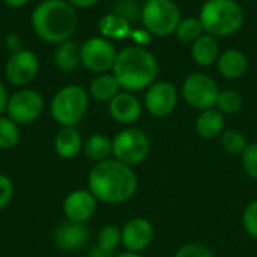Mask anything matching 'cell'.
Instances as JSON below:
<instances>
[{
    "label": "cell",
    "mask_w": 257,
    "mask_h": 257,
    "mask_svg": "<svg viewBox=\"0 0 257 257\" xmlns=\"http://www.w3.org/2000/svg\"><path fill=\"white\" fill-rule=\"evenodd\" d=\"M87 190L105 205L130 202L139 190V176L130 167L114 158L95 163L87 173Z\"/></svg>",
    "instance_id": "obj_1"
},
{
    "label": "cell",
    "mask_w": 257,
    "mask_h": 257,
    "mask_svg": "<svg viewBox=\"0 0 257 257\" xmlns=\"http://www.w3.org/2000/svg\"><path fill=\"white\" fill-rule=\"evenodd\" d=\"M158 68V60L152 51L142 45H133L117 53L111 72L122 90L137 93L157 81Z\"/></svg>",
    "instance_id": "obj_2"
},
{
    "label": "cell",
    "mask_w": 257,
    "mask_h": 257,
    "mask_svg": "<svg viewBox=\"0 0 257 257\" xmlns=\"http://www.w3.org/2000/svg\"><path fill=\"white\" fill-rule=\"evenodd\" d=\"M30 21L42 41L57 45L72 38L78 26V15L66 0H44L33 9Z\"/></svg>",
    "instance_id": "obj_3"
},
{
    "label": "cell",
    "mask_w": 257,
    "mask_h": 257,
    "mask_svg": "<svg viewBox=\"0 0 257 257\" xmlns=\"http://www.w3.org/2000/svg\"><path fill=\"white\" fill-rule=\"evenodd\" d=\"M205 33L214 38L235 35L244 24L245 14L236 0H206L199 12Z\"/></svg>",
    "instance_id": "obj_4"
},
{
    "label": "cell",
    "mask_w": 257,
    "mask_h": 257,
    "mask_svg": "<svg viewBox=\"0 0 257 257\" xmlns=\"http://www.w3.org/2000/svg\"><path fill=\"white\" fill-rule=\"evenodd\" d=\"M89 92L78 84L63 86L50 101L53 120L60 126L78 125L89 110Z\"/></svg>",
    "instance_id": "obj_5"
},
{
    "label": "cell",
    "mask_w": 257,
    "mask_h": 257,
    "mask_svg": "<svg viewBox=\"0 0 257 257\" xmlns=\"http://www.w3.org/2000/svg\"><path fill=\"white\" fill-rule=\"evenodd\" d=\"M113 142V158L136 167L143 164L151 154V139L146 131L137 126H125L114 134Z\"/></svg>",
    "instance_id": "obj_6"
},
{
    "label": "cell",
    "mask_w": 257,
    "mask_h": 257,
    "mask_svg": "<svg viewBox=\"0 0 257 257\" xmlns=\"http://www.w3.org/2000/svg\"><path fill=\"white\" fill-rule=\"evenodd\" d=\"M143 27L154 36L167 38L175 35L182 20L181 9L173 0H149L140 9Z\"/></svg>",
    "instance_id": "obj_7"
},
{
    "label": "cell",
    "mask_w": 257,
    "mask_h": 257,
    "mask_svg": "<svg viewBox=\"0 0 257 257\" xmlns=\"http://www.w3.org/2000/svg\"><path fill=\"white\" fill-rule=\"evenodd\" d=\"M181 95L191 108L203 111L215 107L220 87L211 75L205 72H194L184 80Z\"/></svg>",
    "instance_id": "obj_8"
},
{
    "label": "cell",
    "mask_w": 257,
    "mask_h": 257,
    "mask_svg": "<svg viewBox=\"0 0 257 257\" xmlns=\"http://www.w3.org/2000/svg\"><path fill=\"white\" fill-rule=\"evenodd\" d=\"M45 108V101L38 90L23 87L8 99L6 116L18 125H29L38 120Z\"/></svg>",
    "instance_id": "obj_9"
},
{
    "label": "cell",
    "mask_w": 257,
    "mask_h": 257,
    "mask_svg": "<svg viewBox=\"0 0 257 257\" xmlns=\"http://www.w3.org/2000/svg\"><path fill=\"white\" fill-rule=\"evenodd\" d=\"M117 51L110 39L104 36H93L81 45V65L93 72L104 74L113 69Z\"/></svg>",
    "instance_id": "obj_10"
},
{
    "label": "cell",
    "mask_w": 257,
    "mask_h": 257,
    "mask_svg": "<svg viewBox=\"0 0 257 257\" xmlns=\"http://www.w3.org/2000/svg\"><path fill=\"white\" fill-rule=\"evenodd\" d=\"M179 92L178 89L166 80L155 81L145 90L143 107L154 117H167L178 107Z\"/></svg>",
    "instance_id": "obj_11"
},
{
    "label": "cell",
    "mask_w": 257,
    "mask_h": 257,
    "mask_svg": "<svg viewBox=\"0 0 257 257\" xmlns=\"http://www.w3.org/2000/svg\"><path fill=\"white\" fill-rule=\"evenodd\" d=\"M39 72V59L38 56L23 48L17 53H11L9 59L5 65V75L6 80L18 87H24L30 84Z\"/></svg>",
    "instance_id": "obj_12"
},
{
    "label": "cell",
    "mask_w": 257,
    "mask_h": 257,
    "mask_svg": "<svg viewBox=\"0 0 257 257\" xmlns=\"http://www.w3.org/2000/svg\"><path fill=\"white\" fill-rule=\"evenodd\" d=\"M122 247L125 251L143 253L151 247L155 238L154 224L146 217H133L120 227Z\"/></svg>",
    "instance_id": "obj_13"
},
{
    "label": "cell",
    "mask_w": 257,
    "mask_h": 257,
    "mask_svg": "<svg viewBox=\"0 0 257 257\" xmlns=\"http://www.w3.org/2000/svg\"><path fill=\"white\" fill-rule=\"evenodd\" d=\"M98 200L87 188H78L68 193L63 199L62 209L68 221L86 224L98 209Z\"/></svg>",
    "instance_id": "obj_14"
},
{
    "label": "cell",
    "mask_w": 257,
    "mask_h": 257,
    "mask_svg": "<svg viewBox=\"0 0 257 257\" xmlns=\"http://www.w3.org/2000/svg\"><path fill=\"white\" fill-rule=\"evenodd\" d=\"M143 110V102L136 96V93L126 90H120L108 102V113L111 119L125 126L134 125L142 117Z\"/></svg>",
    "instance_id": "obj_15"
},
{
    "label": "cell",
    "mask_w": 257,
    "mask_h": 257,
    "mask_svg": "<svg viewBox=\"0 0 257 257\" xmlns=\"http://www.w3.org/2000/svg\"><path fill=\"white\" fill-rule=\"evenodd\" d=\"M90 239V230L83 223L63 221L53 232V242L62 251H78Z\"/></svg>",
    "instance_id": "obj_16"
},
{
    "label": "cell",
    "mask_w": 257,
    "mask_h": 257,
    "mask_svg": "<svg viewBox=\"0 0 257 257\" xmlns=\"http://www.w3.org/2000/svg\"><path fill=\"white\" fill-rule=\"evenodd\" d=\"M83 137L75 126H62L53 140L54 152L62 160H74L83 152Z\"/></svg>",
    "instance_id": "obj_17"
},
{
    "label": "cell",
    "mask_w": 257,
    "mask_h": 257,
    "mask_svg": "<svg viewBox=\"0 0 257 257\" xmlns=\"http://www.w3.org/2000/svg\"><path fill=\"white\" fill-rule=\"evenodd\" d=\"M226 130V117L218 108H208L199 111L194 120V131L203 140H215L220 139L223 131Z\"/></svg>",
    "instance_id": "obj_18"
},
{
    "label": "cell",
    "mask_w": 257,
    "mask_h": 257,
    "mask_svg": "<svg viewBox=\"0 0 257 257\" xmlns=\"http://www.w3.org/2000/svg\"><path fill=\"white\" fill-rule=\"evenodd\" d=\"M217 69L226 80H238L248 71V57L236 48H229L220 53Z\"/></svg>",
    "instance_id": "obj_19"
},
{
    "label": "cell",
    "mask_w": 257,
    "mask_h": 257,
    "mask_svg": "<svg viewBox=\"0 0 257 257\" xmlns=\"http://www.w3.org/2000/svg\"><path fill=\"white\" fill-rule=\"evenodd\" d=\"M54 66L62 72H74L81 65V45L74 39L57 44L53 53Z\"/></svg>",
    "instance_id": "obj_20"
},
{
    "label": "cell",
    "mask_w": 257,
    "mask_h": 257,
    "mask_svg": "<svg viewBox=\"0 0 257 257\" xmlns=\"http://www.w3.org/2000/svg\"><path fill=\"white\" fill-rule=\"evenodd\" d=\"M220 47L217 38L203 33L199 39L191 44V57L199 66H211L217 63L220 57Z\"/></svg>",
    "instance_id": "obj_21"
},
{
    "label": "cell",
    "mask_w": 257,
    "mask_h": 257,
    "mask_svg": "<svg viewBox=\"0 0 257 257\" xmlns=\"http://www.w3.org/2000/svg\"><path fill=\"white\" fill-rule=\"evenodd\" d=\"M83 154L93 164L105 161L108 158H113V142L108 136L102 133L90 134L83 143Z\"/></svg>",
    "instance_id": "obj_22"
},
{
    "label": "cell",
    "mask_w": 257,
    "mask_h": 257,
    "mask_svg": "<svg viewBox=\"0 0 257 257\" xmlns=\"http://www.w3.org/2000/svg\"><path fill=\"white\" fill-rule=\"evenodd\" d=\"M120 86L113 72L96 74L89 86V96L99 102H110L119 92Z\"/></svg>",
    "instance_id": "obj_23"
},
{
    "label": "cell",
    "mask_w": 257,
    "mask_h": 257,
    "mask_svg": "<svg viewBox=\"0 0 257 257\" xmlns=\"http://www.w3.org/2000/svg\"><path fill=\"white\" fill-rule=\"evenodd\" d=\"M99 33L107 39H125L131 36V23L119 14L108 12L101 17L98 23Z\"/></svg>",
    "instance_id": "obj_24"
},
{
    "label": "cell",
    "mask_w": 257,
    "mask_h": 257,
    "mask_svg": "<svg viewBox=\"0 0 257 257\" xmlns=\"http://www.w3.org/2000/svg\"><path fill=\"white\" fill-rule=\"evenodd\" d=\"M218 140H220L221 149L229 155H238L239 157L245 151V148L248 146L247 136L236 128L224 130Z\"/></svg>",
    "instance_id": "obj_25"
},
{
    "label": "cell",
    "mask_w": 257,
    "mask_h": 257,
    "mask_svg": "<svg viewBox=\"0 0 257 257\" xmlns=\"http://www.w3.org/2000/svg\"><path fill=\"white\" fill-rule=\"evenodd\" d=\"M96 247L108 251L116 253L119 247H122V232L120 227L116 224H105L96 233Z\"/></svg>",
    "instance_id": "obj_26"
},
{
    "label": "cell",
    "mask_w": 257,
    "mask_h": 257,
    "mask_svg": "<svg viewBox=\"0 0 257 257\" xmlns=\"http://www.w3.org/2000/svg\"><path fill=\"white\" fill-rule=\"evenodd\" d=\"M205 33V29L202 26V21L199 17H185L178 24L175 35L181 42L193 44L196 39H199Z\"/></svg>",
    "instance_id": "obj_27"
},
{
    "label": "cell",
    "mask_w": 257,
    "mask_h": 257,
    "mask_svg": "<svg viewBox=\"0 0 257 257\" xmlns=\"http://www.w3.org/2000/svg\"><path fill=\"white\" fill-rule=\"evenodd\" d=\"M244 105V98L238 90L233 89H224L220 90L215 108H218L224 116L226 114H236Z\"/></svg>",
    "instance_id": "obj_28"
},
{
    "label": "cell",
    "mask_w": 257,
    "mask_h": 257,
    "mask_svg": "<svg viewBox=\"0 0 257 257\" xmlns=\"http://www.w3.org/2000/svg\"><path fill=\"white\" fill-rule=\"evenodd\" d=\"M21 137L20 125L8 116H0V149H12Z\"/></svg>",
    "instance_id": "obj_29"
},
{
    "label": "cell",
    "mask_w": 257,
    "mask_h": 257,
    "mask_svg": "<svg viewBox=\"0 0 257 257\" xmlns=\"http://www.w3.org/2000/svg\"><path fill=\"white\" fill-rule=\"evenodd\" d=\"M173 257H215L212 248L203 242L191 241L182 244L176 251Z\"/></svg>",
    "instance_id": "obj_30"
},
{
    "label": "cell",
    "mask_w": 257,
    "mask_h": 257,
    "mask_svg": "<svg viewBox=\"0 0 257 257\" xmlns=\"http://www.w3.org/2000/svg\"><path fill=\"white\" fill-rule=\"evenodd\" d=\"M239 160L244 173L248 178L257 181V142L248 143L245 151L239 155Z\"/></svg>",
    "instance_id": "obj_31"
},
{
    "label": "cell",
    "mask_w": 257,
    "mask_h": 257,
    "mask_svg": "<svg viewBox=\"0 0 257 257\" xmlns=\"http://www.w3.org/2000/svg\"><path fill=\"white\" fill-rule=\"evenodd\" d=\"M241 223L245 233L257 241V199L245 205L241 215Z\"/></svg>",
    "instance_id": "obj_32"
},
{
    "label": "cell",
    "mask_w": 257,
    "mask_h": 257,
    "mask_svg": "<svg viewBox=\"0 0 257 257\" xmlns=\"http://www.w3.org/2000/svg\"><path fill=\"white\" fill-rule=\"evenodd\" d=\"M111 12L122 15V17L126 18L130 23H131L136 17L140 15V11H139V8L136 6V3H134L133 0H117V2L114 3V6H113V11H111Z\"/></svg>",
    "instance_id": "obj_33"
},
{
    "label": "cell",
    "mask_w": 257,
    "mask_h": 257,
    "mask_svg": "<svg viewBox=\"0 0 257 257\" xmlns=\"http://www.w3.org/2000/svg\"><path fill=\"white\" fill-rule=\"evenodd\" d=\"M12 197H14V182L8 175L0 173V212L11 203Z\"/></svg>",
    "instance_id": "obj_34"
},
{
    "label": "cell",
    "mask_w": 257,
    "mask_h": 257,
    "mask_svg": "<svg viewBox=\"0 0 257 257\" xmlns=\"http://www.w3.org/2000/svg\"><path fill=\"white\" fill-rule=\"evenodd\" d=\"M5 45H6V48H8L11 53H17V51H20V50L24 48V47H23V39L20 38L18 33H14V32L6 35V38H5Z\"/></svg>",
    "instance_id": "obj_35"
},
{
    "label": "cell",
    "mask_w": 257,
    "mask_h": 257,
    "mask_svg": "<svg viewBox=\"0 0 257 257\" xmlns=\"http://www.w3.org/2000/svg\"><path fill=\"white\" fill-rule=\"evenodd\" d=\"M131 38L137 42V45L145 47V44H148L151 41V33L145 29V30H133Z\"/></svg>",
    "instance_id": "obj_36"
},
{
    "label": "cell",
    "mask_w": 257,
    "mask_h": 257,
    "mask_svg": "<svg viewBox=\"0 0 257 257\" xmlns=\"http://www.w3.org/2000/svg\"><path fill=\"white\" fill-rule=\"evenodd\" d=\"M8 99H9V95H8V90L5 87V84L0 81V116L6 111V105H8Z\"/></svg>",
    "instance_id": "obj_37"
},
{
    "label": "cell",
    "mask_w": 257,
    "mask_h": 257,
    "mask_svg": "<svg viewBox=\"0 0 257 257\" xmlns=\"http://www.w3.org/2000/svg\"><path fill=\"white\" fill-rule=\"evenodd\" d=\"M69 5H72L75 9L78 8V9H84V8H90V6H93V5H96L99 0H66Z\"/></svg>",
    "instance_id": "obj_38"
},
{
    "label": "cell",
    "mask_w": 257,
    "mask_h": 257,
    "mask_svg": "<svg viewBox=\"0 0 257 257\" xmlns=\"http://www.w3.org/2000/svg\"><path fill=\"white\" fill-rule=\"evenodd\" d=\"M87 257H114V254L113 253H108V251H105V250H102V248H99V247L95 245L90 250V253H89Z\"/></svg>",
    "instance_id": "obj_39"
},
{
    "label": "cell",
    "mask_w": 257,
    "mask_h": 257,
    "mask_svg": "<svg viewBox=\"0 0 257 257\" xmlns=\"http://www.w3.org/2000/svg\"><path fill=\"white\" fill-rule=\"evenodd\" d=\"M30 0H3V3H6L8 6L11 8H20V6H24L27 5Z\"/></svg>",
    "instance_id": "obj_40"
},
{
    "label": "cell",
    "mask_w": 257,
    "mask_h": 257,
    "mask_svg": "<svg viewBox=\"0 0 257 257\" xmlns=\"http://www.w3.org/2000/svg\"><path fill=\"white\" fill-rule=\"evenodd\" d=\"M114 257H145L143 253H133V251H122Z\"/></svg>",
    "instance_id": "obj_41"
},
{
    "label": "cell",
    "mask_w": 257,
    "mask_h": 257,
    "mask_svg": "<svg viewBox=\"0 0 257 257\" xmlns=\"http://www.w3.org/2000/svg\"><path fill=\"white\" fill-rule=\"evenodd\" d=\"M140 2H143V3H146V2H149V0H140Z\"/></svg>",
    "instance_id": "obj_42"
}]
</instances>
